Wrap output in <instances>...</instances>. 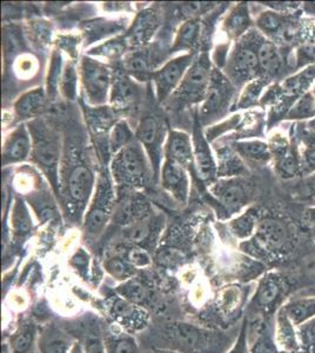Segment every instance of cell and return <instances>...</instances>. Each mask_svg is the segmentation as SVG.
I'll return each instance as SVG.
<instances>
[{
	"mask_svg": "<svg viewBox=\"0 0 315 353\" xmlns=\"http://www.w3.org/2000/svg\"><path fill=\"white\" fill-rule=\"evenodd\" d=\"M112 170L120 184L133 186L144 184L148 178V169L141 146L132 143L116 153Z\"/></svg>",
	"mask_w": 315,
	"mask_h": 353,
	"instance_id": "obj_1",
	"label": "cell"
},
{
	"mask_svg": "<svg viewBox=\"0 0 315 353\" xmlns=\"http://www.w3.org/2000/svg\"><path fill=\"white\" fill-rule=\"evenodd\" d=\"M113 192H112L111 184L108 181V176H100L99 184L96 189V197L93 201L91 208L88 210V217L85 221V231L96 237L103 232L105 226L108 225L113 209Z\"/></svg>",
	"mask_w": 315,
	"mask_h": 353,
	"instance_id": "obj_2",
	"label": "cell"
},
{
	"mask_svg": "<svg viewBox=\"0 0 315 353\" xmlns=\"http://www.w3.org/2000/svg\"><path fill=\"white\" fill-rule=\"evenodd\" d=\"M83 83L90 103L104 104L111 85V72L105 65L84 58L83 61Z\"/></svg>",
	"mask_w": 315,
	"mask_h": 353,
	"instance_id": "obj_3",
	"label": "cell"
},
{
	"mask_svg": "<svg viewBox=\"0 0 315 353\" xmlns=\"http://www.w3.org/2000/svg\"><path fill=\"white\" fill-rule=\"evenodd\" d=\"M211 66L207 56L200 57L199 61H194L188 68L184 79L179 86L180 97L184 101H201L207 93L211 83Z\"/></svg>",
	"mask_w": 315,
	"mask_h": 353,
	"instance_id": "obj_4",
	"label": "cell"
},
{
	"mask_svg": "<svg viewBox=\"0 0 315 353\" xmlns=\"http://www.w3.org/2000/svg\"><path fill=\"white\" fill-rule=\"evenodd\" d=\"M193 63V56L185 54L168 61L167 64L153 74L156 96L160 101H165L176 90V86L181 84L185 74Z\"/></svg>",
	"mask_w": 315,
	"mask_h": 353,
	"instance_id": "obj_5",
	"label": "cell"
},
{
	"mask_svg": "<svg viewBox=\"0 0 315 353\" xmlns=\"http://www.w3.org/2000/svg\"><path fill=\"white\" fill-rule=\"evenodd\" d=\"M161 179L165 189L171 193L174 199L179 201L180 204L187 203L190 181L185 168L166 159L163 165Z\"/></svg>",
	"mask_w": 315,
	"mask_h": 353,
	"instance_id": "obj_6",
	"label": "cell"
},
{
	"mask_svg": "<svg viewBox=\"0 0 315 353\" xmlns=\"http://www.w3.org/2000/svg\"><path fill=\"white\" fill-rule=\"evenodd\" d=\"M136 137L140 143L144 145L145 149L148 150L152 158V163L154 166H159L160 150L161 144L164 141L163 130L159 121L154 117H145L143 121H140L139 128L136 131Z\"/></svg>",
	"mask_w": 315,
	"mask_h": 353,
	"instance_id": "obj_7",
	"label": "cell"
},
{
	"mask_svg": "<svg viewBox=\"0 0 315 353\" xmlns=\"http://www.w3.org/2000/svg\"><path fill=\"white\" fill-rule=\"evenodd\" d=\"M33 153L38 164L48 170L51 174L56 173L57 165L59 161V146L53 138L45 131H34Z\"/></svg>",
	"mask_w": 315,
	"mask_h": 353,
	"instance_id": "obj_8",
	"label": "cell"
},
{
	"mask_svg": "<svg viewBox=\"0 0 315 353\" xmlns=\"http://www.w3.org/2000/svg\"><path fill=\"white\" fill-rule=\"evenodd\" d=\"M166 159L186 169L194 161V152L190 137L180 131H171L166 143Z\"/></svg>",
	"mask_w": 315,
	"mask_h": 353,
	"instance_id": "obj_9",
	"label": "cell"
},
{
	"mask_svg": "<svg viewBox=\"0 0 315 353\" xmlns=\"http://www.w3.org/2000/svg\"><path fill=\"white\" fill-rule=\"evenodd\" d=\"M68 193L70 197L77 203H86L91 196L94 186V176L92 171L79 165L72 170L68 176Z\"/></svg>",
	"mask_w": 315,
	"mask_h": 353,
	"instance_id": "obj_10",
	"label": "cell"
},
{
	"mask_svg": "<svg viewBox=\"0 0 315 353\" xmlns=\"http://www.w3.org/2000/svg\"><path fill=\"white\" fill-rule=\"evenodd\" d=\"M72 339L54 326H48L40 334L38 347L40 353H68L72 347Z\"/></svg>",
	"mask_w": 315,
	"mask_h": 353,
	"instance_id": "obj_11",
	"label": "cell"
},
{
	"mask_svg": "<svg viewBox=\"0 0 315 353\" xmlns=\"http://www.w3.org/2000/svg\"><path fill=\"white\" fill-rule=\"evenodd\" d=\"M158 25H159V21L154 11L146 10L144 12L140 13L136 23L132 26L131 31L128 33V41L132 45L145 44L154 34Z\"/></svg>",
	"mask_w": 315,
	"mask_h": 353,
	"instance_id": "obj_12",
	"label": "cell"
},
{
	"mask_svg": "<svg viewBox=\"0 0 315 353\" xmlns=\"http://www.w3.org/2000/svg\"><path fill=\"white\" fill-rule=\"evenodd\" d=\"M31 149V141L25 128H20L12 133L5 143L3 151V161L4 164L16 163L23 161L28 156Z\"/></svg>",
	"mask_w": 315,
	"mask_h": 353,
	"instance_id": "obj_13",
	"label": "cell"
},
{
	"mask_svg": "<svg viewBox=\"0 0 315 353\" xmlns=\"http://www.w3.org/2000/svg\"><path fill=\"white\" fill-rule=\"evenodd\" d=\"M194 161L199 176L204 181H212L216 176V164L213 161L210 146L199 131L194 133Z\"/></svg>",
	"mask_w": 315,
	"mask_h": 353,
	"instance_id": "obj_14",
	"label": "cell"
},
{
	"mask_svg": "<svg viewBox=\"0 0 315 353\" xmlns=\"http://www.w3.org/2000/svg\"><path fill=\"white\" fill-rule=\"evenodd\" d=\"M37 327L32 321H25L13 333L10 341L11 353H31L36 343Z\"/></svg>",
	"mask_w": 315,
	"mask_h": 353,
	"instance_id": "obj_15",
	"label": "cell"
},
{
	"mask_svg": "<svg viewBox=\"0 0 315 353\" xmlns=\"http://www.w3.org/2000/svg\"><path fill=\"white\" fill-rule=\"evenodd\" d=\"M45 92L43 88H36L30 92L25 93L17 101L16 111L18 116L23 118H32L39 114L45 108Z\"/></svg>",
	"mask_w": 315,
	"mask_h": 353,
	"instance_id": "obj_16",
	"label": "cell"
},
{
	"mask_svg": "<svg viewBox=\"0 0 315 353\" xmlns=\"http://www.w3.org/2000/svg\"><path fill=\"white\" fill-rule=\"evenodd\" d=\"M259 66L258 54L251 48H241L234 54L231 63L233 76L238 78H246L251 76Z\"/></svg>",
	"mask_w": 315,
	"mask_h": 353,
	"instance_id": "obj_17",
	"label": "cell"
},
{
	"mask_svg": "<svg viewBox=\"0 0 315 353\" xmlns=\"http://www.w3.org/2000/svg\"><path fill=\"white\" fill-rule=\"evenodd\" d=\"M214 194L218 196L221 204L230 210L239 209L246 198L243 185L236 181H227L218 185L214 190Z\"/></svg>",
	"mask_w": 315,
	"mask_h": 353,
	"instance_id": "obj_18",
	"label": "cell"
},
{
	"mask_svg": "<svg viewBox=\"0 0 315 353\" xmlns=\"http://www.w3.org/2000/svg\"><path fill=\"white\" fill-rule=\"evenodd\" d=\"M260 241L270 249H278L287 238L286 228L283 223L276 221H265L258 230Z\"/></svg>",
	"mask_w": 315,
	"mask_h": 353,
	"instance_id": "obj_19",
	"label": "cell"
},
{
	"mask_svg": "<svg viewBox=\"0 0 315 353\" xmlns=\"http://www.w3.org/2000/svg\"><path fill=\"white\" fill-rule=\"evenodd\" d=\"M225 90L223 88V83L219 81H213L210 88H208L207 93L205 96L204 106H203V116L204 118H208V117L218 112L219 109L223 108V103H225Z\"/></svg>",
	"mask_w": 315,
	"mask_h": 353,
	"instance_id": "obj_20",
	"label": "cell"
},
{
	"mask_svg": "<svg viewBox=\"0 0 315 353\" xmlns=\"http://www.w3.org/2000/svg\"><path fill=\"white\" fill-rule=\"evenodd\" d=\"M118 292L121 298H124L134 305L143 304L150 296L148 288H146L141 281H138L136 278H132L130 281H125L124 284L118 289Z\"/></svg>",
	"mask_w": 315,
	"mask_h": 353,
	"instance_id": "obj_21",
	"label": "cell"
},
{
	"mask_svg": "<svg viewBox=\"0 0 315 353\" xmlns=\"http://www.w3.org/2000/svg\"><path fill=\"white\" fill-rule=\"evenodd\" d=\"M145 210L144 201L138 198L128 197L120 203L116 211V219L118 223H134L136 218L141 216Z\"/></svg>",
	"mask_w": 315,
	"mask_h": 353,
	"instance_id": "obj_22",
	"label": "cell"
},
{
	"mask_svg": "<svg viewBox=\"0 0 315 353\" xmlns=\"http://www.w3.org/2000/svg\"><path fill=\"white\" fill-rule=\"evenodd\" d=\"M136 97V86L125 76L116 77L113 85L112 101L114 104L128 105L134 101Z\"/></svg>",
	"mask_w": 315,
	"mask_h": 353,
	"instance_id": "obj_23",
	"label": "cell"
},
{
	"mask_svg": "<svg viewBox=\"0 0 315 353\" xmlns=\"http://www.w3.org/2000/svg\"><path fill=\"white\" fill-rule=\"evenodd\" d=\"M105 269L114 279L124 283L134 278L136 274V266L132 265L126 258L114 257L108 259L105 264Z\"/></svg>",
	"mask_w": 315,
	"mask_h": 353,
	"instance_id": "obj_24",
	"label": "cell"
},
{
	"mask_svg": "<svg viewBox=\"0 0 315 353\" xmlns=\"http://www.w3.org/2000/svg\"><path fill=\"white\" fill-rule=\"evenodd\" d=\"M199 30L200 25L196 19H190V21H186L180 28L173 50L178 51V50L191 48L196 43Z\"/></svg>",
	"mask_w": 315,
	"mask_h": 353,
	"instance_id": "obj_25",
	"label": "cell"
},
{
	"mask_svg": "<svg viewBox=\"0 0 315 353\" xmlns=\"http://www.w3.org/2000/svg\"><path fill=\"white\" fill-rule=\"evenodd\" d=\"M176 336L179 338L181 343H184L185 346L188 347H204L205 343H206V334L203 331H200L196 327H193L191 325H186V324H181V325L176 326Z\"/></svg>",
	"mask_w": 315,
	"mask_h": 353,
	"instance_id": "obj_26",
	"label": "cell"
},
{
	"mask_svg": "<svg viewBox=\"0 0 315 353\" xmlns=\"http://www.w3.org/2000/svg\"><path fill=\"white\" fill-rule=\"evenodd\" d=\"M258 59H259L260 68L263 71L268 73L276 72L280 66L279 53L274 48V45L270 43H265L261 45L258 52Z\"/></svg>",
	"mask_w": 315,
	"mask_h": 353,
	"instance_id": "obj_27",
	"label": "cell"
},
{
	"mask_svg": "<svg viewBox=\"0 0 315 353\" xmlns=\"http://www.w3.org/2000/svg\"><path fill=\"white\" fill-rule=\"evenodd\" d=\"M152 226L148 221H134L124 231L125 239L133 244L141 245L151 237Z\"/></svg>",
	"mask_w": 315,
	"mask_h": 353,
	"instance_id": "obj_28",
	"label": "cell"
},
{
	"mask_svg": "<svg viewBox=\"0 0 315 353\" xmlns=\"http://www.w3.org/2000/svg\"><path fill=\"white\" fill-rule=\"evenodd\" d=\"M133 134L128 124L124 121H119L112 130L111 149L113 152L118 153L121 150L132 144Z\"/></svg>",
	"mask_w": 315,
	"mask_h": 353,
	"instance_id": "obj_29",
	"label": "cell"
},
{
	"mask_svg": "<svg viewBox=\"0 0 315 353\" xmlns=\"http://www.w3.org/2000/svg\"><path fill=\"white\" fill-rule=\"evenodd\" d=\"M125 68L128 72L132 73L133 76L139 78L140 76H146L150 70L148 54L144 52L133 53L128 57L125 61Z\"/></svg>",
	"mask_w": 315,
	"mask_h": 353,
	"instance_id": "obj_30",
	"label": "cell"
},
{
	"mask_svg": "<svg viewBox=\"0 0 315 353\" xmlns=\"http://www.w3.org/2000/svg\"><path fill=\"white\" fill-rule=\"evenodd\" d=\"M248 23H250V19H248L246 8L239 6L234 12L232 13L231 16L228 17L226 28L232 36H239L247 28Z\"/></svg>",
	"mask_w": 315,
	"mask_h": 353,
	"instance_id": "obj_31",
	"label": "cell"
},
{
	"mask_svg": "<svg viewBox=\"0 0 315 353\" xmlns=\"http://www.w3.org/2000/svg\"><path fill=\"white\" fill-rule=\"evenodd\" d=\"M106 353H138V345L130 336L112 338L106 344Z\"/></svg>",
	"mask_w": 315,
	"mask_h": 353,
	"instance_id": "obj_32",
	"label": "cell"
},
{
	"mask_svg": "<svg viewBox=\"0 0 315 353\" xmlns=\"http://www.w3.org/2000/svg\"><path fill=\"white\" fill-rule=\"evenodd\" d=\"M111 306L113 316L120 319V321H132L133 317H136V314H138L136 305L132 304V303L126 301L124 298H116V299L113 301Z\"/></svg>",
	"mask_w": 315,
	"mask_h": 353,
	"instance_id": "obj_33",
	"label": "cell"
},
{
	"mask_svg": "<svg viewBox=\"0 0 315 353\" xmlns=\"http://www.w3.org/2000/svg\"><path fill=\"white\" fill-rule=\"evenodd\" d=\"M239 151L248 158H263L267 154V146L260 141H247L239 144Z\"/></svg>",
	"mask_w": 315,
	"mask_h": 353,
	"instance_id": "obj_34",
	"label": "cell"
},
{
	"mask_svg": "<svg viewBox=\"0 0 315 353\" xmlns=\"http://www.w3.org/2000/svg\"><path fill=\"white\" fill-rule=\"evenodd\" d=\"M13 226L16 232L18 233H28L30 230L32 229V223H31V218L28 217L26 210L21 209V206L18 205L16 208V213H14V218H13Z\"/></svg>",
	"mask_w": 315,
	"mask_h": 353,
	"instance_id": "obj_35",
	"label": "cell"
},
{
	"mask_svg": "<svg viewBox=\"0 0 315 353\" xmlns=\"http://www.w3.org/2000/svg\"><path fill=\"white\" fill-rule=\"evenodd\" d=\"M259 26L265 32L280 33L283 28V23L279 17L274 13H263L259 19Z\"/></svg>",
	"mask_w": 315,
	"mask_h": 353,
	"instance_id": "obj_36",
	"label": "cell"
},
{
	"mask_svg": "<svg viewBox=\"0 0 315 353\" xmlns=\"http://www.w3.org/2000/svg\"><path fill=\"white\" fill-rule=\"evenodd\" d=\"M315 312V301H305V303H300L296 305L292 306L291 309L288 310V313L294 321H301L305 318L309 317L312 313Z\"/></svg>",
	"mask_w": 315,
	"mask_h": 353,
	"instance_id": "obj_37",
	"label": "cell"
},
{
	"mask_svg": "<svg viewBox=\"0 0 315 353\" xmlns=\"http://www.w3.org/2000/svg\"><path fill=\"white\" fill-rule=\"evenodd\" d=\"M279 293V286L276 281H267L260 290L259 301L263 305H267L276 299Z\"/></svg>",
	"mask_w": 315,
	"mask_h": 353,
	"instance_id": "obj_38",
	"label": "cell"
},
{
	"mask_svg": "<svg viewBox=\"0 0 315 353\" xmlns=\"http://www.w3.org/2000/svg\"><path fill=\"white\" fill-rule=\"evenodd\" d=\"M132 265H134L136 268H143L148 266L151 263V258L148 256V253L139 248H134L128 251V258H126Z\"/></svg>",
	"mask_w": 315,
	"mask_h": 353,
	"instance_id": "obj_39",
	"label": "cell"
},
{
	"mask_svg": "<svg viewBox=\"0 0 315 353\" xmlns=\"http://www.w3.org/2000/svg\"><path fill=\"white\" fill-rule=\"evenodd\" d=\"M76 72L72 68H68L65 71L64 78H63V88L66 96L73 98V94L76 93L77 83Z\"/></svg>",
	"mask_w": 315,
	"mask_h": 353,
	"instance_id": "obj_40",
	"label": "cell"
},
{
	"mask_svg": "<svg viewBox=\"0 0 315 353\" xmlns=\"http://www.w3.org/2000/svg\"><path fill=\"white\" fill-rule=\"evenodd\" d=\"M208 3H187V4L183 5V12L186 16H198L200 13L205 12L207 8H210Z\"/></svg>",
	"mask_w": 315,
	"mask_h": 353,
	"instance_id": "obj_41",
	"label": "cell"
},
{
	"mask_svg": "<svg viewBox=\"0 0 315 353\" xmlns=\"http://www.w3.org/2000/svg\"><path fill=\"white\" fill-rule=\"evenodd\" d=\"M123 50H124V46L120 44V43H118V41H116V43H113V44H112V43H108V44L100 46V48H98V51H99L98 53L103 54V52H105L104 56H111V54L116 56V54H120Z\"/></svg>",
	"mask_w": 315,
	"mask_h": 353,
	"instance_id": "obj_42",
	"label": "cell"
},
{
	"mask_svg": "<svg viewBox=\"0 0 315 353\" xmlns=\"http://www.w3.org/2000/svg\"><path fill=\"white\" fill-rule=\"evenodd\" d=\"M280 166H281L283 172H286L287 174H294L296 173V163L293 157L283 158V161H281Z\"/></svg>",
	"mask_w": 315,
	"mask_h": 353,
	"instance_id": "obj_43",
	"label": "cell"
},
{
	"mask_svg": "<svg viewBox=\"0 0 315 353\" xmlns=\"http://www.w3.org/2000/svg\"><path fill=\"white\" fill-rule=\"evenodd\" d=\"M68 353H85V351L84 349H83V346L80 345L79 343H74Z\"/></svg>",
	"mask_w": 315,
	"mask_h": 353,
	"instance_id": "obj_44",
	"label": "cell"
},
{
	"mask_svg": "<svg viewBox=\"0 0 315 353\" xmlns=\"http://www.w3.org/2000/svg\"><path fill=\"white\" fill-rule=\"evenodd\" d=\"M308 159H309V163L312 165H315V152L312 153L311 156L308 157Z\"/></svg>",
	"mask_w": 315,
	"mask_h": 353,
	"instance_id": "obj_45",
	"label": "cell"
},
{
	"mask_svg": "<svg viewBox=\"0 0 315 353\" xmlns=\"http://www.w3.org/2000/svg\"><path fill=\"white\" fill-rule=\"evenodd\" d=\"M156 353H180V352H176V351H167V350H160V351H156Z\"/></svg>",
	"mask_w": 315,
	"mask_h": 353,
	"instance_id": "obj_46",
	"label": "cell"
}]
</instances>
